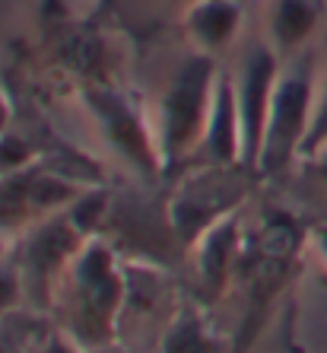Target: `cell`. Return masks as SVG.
I'll return each instance as SVG.
<instances>
[{"instance_id":"2","label":"cell","mask_w":327,"mask_h":353,"mask_svg":"<svg viewBox=\"0 0 327 353\" xmlns=\"http://www.w3.org/2000/svg\"><path fill=\"white\" fill-rule=\"evenodd\" d=\"M220 67L213 64V54L197 51L178 67L159 99L156 115V147H159V169H178L194 163L200 147L213 102Z\"/></svg>"},{"instance_id":"14","label":"cell","mask_w":327,"mask_h":353,"mask_svg":"<svg viewBox=\"0 0 327 353\" xmlns=\"http://www.w3.org/2000/svg\"><path fill=\"white\" fill-rule=\"evenodd\" d=\"M45 353H80V350H76V344L70 341V337H51L48 347H45Z\"/></svg>"},{"instance_id":"3","label":"cell","mask_w":327,"mask_h":353,"mask_svg":"<svg viewBox=\"0 0 327 353\" xmlns=\"http://www.w3.org/2000/svg\"><path fill=\"white\" fill-rule=\"evenodd\" d=\"M245 165H194L169 201V226L181 242H197L213 223L235 214L245 201Z\"/></svg>"},{"instance_id":"4","label":"cell","mask_w":327,"mask_h":353,"mask_svg":"<svg viewBox=\"0 0 327 353\" xmlns=\"http://www.w3.org/2000/svg\"><path fill=\"white\" fill-rule=\"evenodd\" d=\"M67 274H70V287L76 293V341H83V334H105L108 319L115 315L124 287L121 271L115 264V252L98 236L86 239V245L70 261Z\"/></svg>"},{"instance_id":"19","label":"cell","mask_w":327,"mask_h":353,"mask_svg":"<svg viewBox=\"0 0 327 353\" xmlns=\"http://www.w3.org/2000/svg\"><path fill=\"white\" fill-rule=\"evenodd\" d=\"M92 353H121V350H108V347H96Z\"/></svg>"},{"instance_id":"11","label":"cell","mask_w":327,"mask_h":353,"mask_svg":"<svg viewBox=\"0 0 327 353\" xmlns=\"http://www.w3.org/2000/svg\"><path fill=\"white\" fill-rule=\"evenodd\" d=\"M35 150L32 143L17 131H3L0 134V179H7V175H17L29 165H35Z\"/></svg>"},{"instance_id":"1","label":"cell","mask_w":327,"mask_h":353,"mask_svg":"<svg viewBox=\"0 0 327 353\" xmlns=\"http://www.w3.org/2000/svg\"><path fill=\"white\" fill-rule=\"evenodd\" d=\"M315 90H318V51L308 48L302 54L283 58L264 128L257 179H273L302 159L315 118Z\"/></svg>"},{"instance_id":"5","label":"cell","mask_w":327,"mask_h":353,"mask_svg":"<svg viewBox=\"0 0 327 353\" xmlns=\"http://www.w3.org/2000/svg\"><path fill=\"white\" fill-rule=\"evenodd\" d=\"M279 64L283 58L267 39L248 45L245 58L232 74L235 80V102H238V118H242V163L251 175H257V159H261L264 147V128H267L270 115V99H273V86L279 77Z\"/></svg>"},{"instance_id":"15","label":"cell","mask_w":327,"mask_h":353,"mask_svg":"<svg viewBox=\"0 0 327 353\" xmlns=\"http://www.w3.org/2000/svg\"><path fill=\"white\" fill-rule=\"evenodd\" d=\"M10 131V99L0 92V134Z\"/></svg>"},{"instance_id":"16","label":"cell","mask_w":327,"mask_h":353,"mask_svg":"<svg viewBox=\"0 0 327 353\" xmlns=\"http://www.w3.org/2000/svg\"><path fill=\"white\" fill-rule=\"evenodd\" d=\"M315 242H318L321 255L327 258V223H324V226H318V230H315Z\"/></svg>"},{"instance_id":"13","label":"cell","mask_w":327,"mask_h":353,"mask_svg":"<svg viewBox=\"0 0 327 353\" xmlns=\"http://www.w3.org/2000/svg\"><path fill=\"white\" fill-rule=\"evenodd\" d=\"M23 293H25V283H23V274L19 268H13L7 261H0V315H10L23 303Z\"/></svg>"},{"instance_id":"17","label":"cell","mask_w":327,"mask_h":353,"mask_svg":"<svg viewBox=\"0 0 327 353\" xmlns=\"http://www.w3.org/2000/svg\"><path fill=\"white\" fill-rule=\"evenodd\" d=\"M3 255H7V239L0 236V261H3Z\"/></svg>"},{"instance_id":"9","label":"cell","mask_w":327,"mask_h":353,"mask_svg":"<svg viewBox=\"0 0 327 353\" xmlns=\"http://www.w3.org/2000/svg\"><path fill=\"white\" fill-rule=\"evenodd\" d=\"M242 29V3L238 0H194L184 7V32L191 45L204 54H222Z\"/></svg>"},{"instance_id":"7","label":"cell","mask_w":327,"mask_h":353,"mask_svg":"<svg viewBox=\"0 0 327 353\" xmlns=\"http://www.w3.org/2000/svg\"><path fill=\"white\" fill-rule=\"evenodd\" d=\"M194 165H245L242 163V118L235 102L232 70H220L213 86V102L200 147L194 153Z\"/></svg>"},{"instance_id":"10","label":"cell","mask_w":327,"mask_h":353,"mask_svg":"<svg viewBox=\"0 0 327 353\" xmlns=\"http://www.w3.org/2000/svg\"><path fill=\"white\" fill-rule=\"evenodd\" d=\"M238 236H242V220H238L235 210L226 220L213 223L210 230L194 242L197 252H200V271H204L207 283H222V277L229 274L238 252Z\"/></svg>"},{"instance_id":"12","label":"cell","mask_w":327,"mask_h":353,"mask_svg":"<svg viewBox=\"0 0 327 353\" xmlns=\"http://www.w3.org/2000/svg\"><path fill=\"white\" fill-rule=\"evenodd\" d=\"M327 143V48L318 54V90H315V118H311V131L305 140V153L318 150Z\"/></svg>"},{"instance_id":"6","label":"cell","mask_w":327,"mask_h":353,"mask_svg":"<svg viewBox=\"0 0 327 353\" xmlns=\"http://www.w3.org/2000/svg\"><path fill=\"white\" fill-rule=\"evenodd\" d=\"M83 245H86V236L74 226L67 210L32 223L23 232V264H17L23 283L48 293L54 277H61V271L70 268Z\"/></svg>"},{"instance_id":"18","label":"cell","mask_w":327,"mask_h":353,"mask_svg":"<svg viewBox=\"0 0 327 353\" xmlns=\"http://www.w3.org/2000/svg\"><path fill=\"white\" fill-rule=\"evenodd\" d=\"M0 353H17V347H13V344H0Z\"/></svg>"},{"instance_id":"20","label":"cell","mask_w":327,"mask_h":353,"mask_svg":"<svg viewBox=\"0 0 327 353\" xmlns=\"http://www.w3.org/2000/svg\"><path fill=\"white\" fill-rule=\"evenodd\" d=\"M191 3H194V0H184V7H191Z\"/></svg>"},{"instance_id":"8","label":"cell","mask_w":327,"mask_h":353,"mask_svg":"<svg viewBox=\"0 0 327 353\" xmlns=\"http://www.w3.org/2000/svg\"><path fill=\"white\" fill-rule=\"evenodd\" d=\"M327 17V0H270L267 41L279 58H293L315 48L321 23Z\"/></svg>"}]
</instances>
